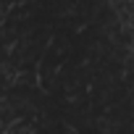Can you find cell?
I'll use <instances>...</instances> for the list:
<instances>
[{"mask_svg": "<svg viewBox=\"0 0 134 134\" xmlns=\"http://www.w3.org/2000/svg\"><path fill=\"white\" fill-rule=\"evenodd\" d=\"M87 29H90V24H87V21H79V24L74 26V34H84Z\"/></svg>", "mask_w": 134, "mask_h": 134, "instance_id": "obj_1", "label": "cell"}]
</instances>
